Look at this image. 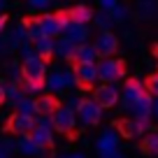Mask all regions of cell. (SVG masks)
<instances>
[{
  "label": "cell",
  "mask_w": 158,
  "mask_h": 158,
  "mask_svg": "<svg viewBox=\"0 0 158 158\" xmlns=\"http://www.w3.org/2000/svg\"><path fill=\"white\" fill-rule=\"evenodd\" d=\"M126 77V63L121 58H100L98 60V81L102 84H116Z\"/></svg>",
  "instance_id": "1"
},
{
  "label": "cell",
  "mask_w": 158,
  "mask_h": 158,
  "mask_svg": "<svg viewBox=\"0 0 158 158\" xmlns=\"http://www.w3.org/2000/svg\"><path fill=\"white\" fill-rule=\"evenodd\" d=\"M153 126L149 123V121H137V118H133V116H128V118H118L116 121V133L121 135V137H126V139H137V137H142V135H147V133H153Z\"/></svg>",
  "instance_id": "2"
},
{
  "label": "cell",
  "mask_w": 158,
  "mask_h": 158,
  "mask_svg": "<svg viewBox=\"0 0 158 158\" xmlns=\"http://www.w3.org/2000/svg\"><path fill=\"white\" fill-rule=\"evenodd\" d=\"M102 112L105 109L100 107L93 98H81L77 112H74L77 114V126H95V123H100Z\"/></svg>",
  "instance_id": "3"
},
{
  "label": "cell",
  "mask_w": 158,
  "mask_h": 158,
  "mask_svg": "<svg viewBox=\"0 0 158 158\" xmlns=\"http://www.w3.org/2000/svg\"><path fill=\"white\" fill-rule=\"evenodd\" d=\"M121 147V135L116 133V128H107L98 135L95 139V151H98V158H112L114 153Z\"/></svg>",
  "instance_id": "4"
},
{
  "label": "cell",
  "mask_w": 158,
  "mask_h": 158,
  "mask_svg": "<svg viewBox=\"0 0 158 158\" xmlns=\"http://www.w3.org/2000/svg\"><path fill=\"white\" fill-rule=\"evenodd\" d=\"M142 93H147V84H144L142 79H137V77L128 79L123 84V89H121V93H118V107L123 109V112H128V109L133 107V102Z\"/></svg>",
  "instance_id": "5"
},
{
  "label": "cell",
  "mask_w": 158,
  "mask_h": 158,
  "mask_svg": "<svg viewBox=\"0 0 158 158\" xmlns=\"http://www.w3.org/2000/svg\"><path fill=\"white\" fill-rule=\"evenodd\" d=\"M65 23H68L65 12H58V14H42L37 19V26H40V30H42V35H44V37H51V40L60 37Z\"/></svg>",
  "instance_id": "6"
},
{
  "label": "cell",
  "mask_w": 158,
  "mask_h": 158,
  "mask_svg": "<svg viewBox=\"0 0 158 158\" xmlns=\"http://www.w3.org/2000/svg\"><path fill=\"white\" fill-rule=\"evenodd\" d=\"M49 118H51V128L58 130V133L68 135V133H72V130L77 128V114H74L72 109H68L65 105H60Z\"/></svg>",
  "instance_id": "7"
},
{
  "label": "cell",
  "mask_w": 158,
  "mask_h": 158,
  "mask_svg": "<svg viewBox=\"0 0 158 158\" xmlns=\"http://www.w3.org/2000/svg\"><path fill=\"white\" fill-rule=\"evenodd\" d=\"M118 93H121L118 84H100V86H95V91H93V100L102 109H112V107L118 105Z\"/></svg>",
  "instance_id": "8"
},
{
  "label": "cell",
  "mask_w": 158,
  "mask_h": 158,
  "mask_svg": "<svg viewBox=\"0 0 158 158\" xmlns=\"http://www.w3.org/2000/svg\"><path fill=\"white\" fill-rule=\"evenodd\" d=\"M74 77H77V86L89 89L98 81V63H74Z\"/></svg>",
  "instance_id": "9"
},
{
  "label": "cell",
  "mask_w": 158,
  "mask_h": 158,
  "mask_svg": "<svg viewBox=\"0 0 158 158\" xmlns=\"http://www.w3.org/2000/svg\"><path fill=\"white\" fill-rule=\"evenodd\" d=\"M89 35H91L89 23H72V21H68V23L63 26L60 37H65L68 42H72V44H84V42H89Z\"/></svg>",
  "instance_id": "10"
},
{
  "label": "cell",
  "mask_w": 158,
  "mask_h": 158,
  "mask_svg": "<svg viewBox=\"0 0 158 158\" xmlns=\"http://www.w3.org/2000/svg\"><path fill=\"white\" fill-rule=\"evenodd\" d=\"M21 74H23L26 81H42L44 84V77H47V63L42 58H33V60H26L21 63Z\"/></svg>",
  "instance_id": "11"
},
{
  "label": "cell",
  "mask_w": 158,
  "mask_h": 158,
  "mask_svg": "<svg viewBox=\"0 0 158 158\" xmlns=\"http://www.w3.org/2000/svg\"><path fill=\"white\" fill-rule=\"evenodd\" d=\"M93 47H95V51H98L100 58H109V56H114L116 49H118V37L112 33V30H105V33L98 35V40L93 42Z\"/></svg>",
  "instance_id": "12"
},
{
  "label": "cell",
  "mask_w": 158,
  "mask_h": 158,
  "mask_svg": "<svg viewBox=\"0 0 158 158\" xmlns=\"http://www.w3.org/2000/svg\"><path fill=\"white\" fill-rule=\"evenodd\" d=\"M151 105H153V95L151 93H142L133 102V107L128 109V114L133 118H137V121H151Z\"/></svg>",
  "instance_id": "13"
},
{
  "label": "cell",
  "mask_w": 158,
  "mask_h": 158,
  "mask_svg": "<svg viewBox=\"0 0 158 158\" xmlns=\"http://www.w3.org/2000/svg\"><path fill=\"white\" fill-rule=\"evenodd\" d=\"M7 128H10L12 133H16V135H28L30 130L35 128V116H28V114L14 112V114L10 116V123H7Z\"/></svg>",
  "instance_id": "14"
},
{
  "label": "cell",
  "mask_w": 158,
  "mask_h": 158,
  "mask_svg": "<svg viewBox=\"0 0 158 158\" xmlns=\"http://www.w3.org/2000/svg\"><path fill=\"white\" fill-rule=\"evenodd\" d=\"M60 107V100L56 95H49V93H42L40 98H35V116H51L56 109Z\"/></svg>",
  "instance_id": "15"
},
{
  "label": "cell",
  "mask_w": 158,
  "mask_h": 158,
  "mask_svg": "<svg viewBox=\"0 0 158 158\" xmlns=\"http://www.w3.org/2000/svg\"><path fill=\"white\" fill-rule=\"evenodd\" d=\"M100 56L95 51L93 44L84 42V44H74V51H72V60L70 63H98Z\"/></svg>",
  "instance_id": "16"
},
{
  "label": "cell",
  "mask_w": 158,
  "mask_h": 158,
  "mask_svg": "<svg viewBox=\"0 0 158 158\" xmlns=\"http://www.w3.org/2000/svg\"><path fill=\"white\" fill-rule=\"evenodd\" d=\"M28 135H30V139H33L40 149H51V147H54V128H42V126H35Z\"/></svg>",
  "instance_id": "17"
},
{
  "label": "cell",
  "mask_w": 158,
  "mask_h": 158,
  "mask_svg": "<svg viewBox=\"0 0 158 158\" xmlns=\"http://www.w3.org/2000/svg\"><path fill=\"white\" fill-rule=\"evenodd\" d=\"M93 14L95 12L91 10L89 5H74V7H70V10L65 12L68 21H72V23H91V21H93Z\"/></svg>",
  "instance_id": "18"
},
{
  "label": "cell",
  "mask_w": 158,
  "mask_h": 158,
  "mask_svg": "<svg viewBox=\"0 0 158 158\" xmlns=\"http://www.w3.org/2000/svg\"><path fill=\"white\" fill-rule=\"evenodd\" d=\"M16 151L23 153V156H37V158L47 156V149H40L37 144L30 139V135H21V137L16 139Z\"/></svg>",
  "instance_id": "19"
},
{
  "label": "cell",
  "mask_w": 158,
  "mask_h": 158,
  "mask_svg": "<svg viewBox=\"0 0 158 158\" xmlns=\"http://www.w3.org/2000/svg\"><path fill=\"white\" fill-rule=\"evenodd\" d=\"M63 91H65V81H63V72L60 70H56L49 77H44V93L56 95V93H63Z\"/></svg>",
  "instance_id": "20"
},
{
  "label": "cell",
  "mask_w": 158,
  "mask_h": 158,
  "mask_svg": "<svg viewBox=\"0 0 158 158\" xmlns=\"http://www.w3.org/2000/svg\"><path fill=\"white\" fill-rule=\"evenodd\" d=\"M72 51H74V44L68 42L65 37H56L54 40V56L60 60H72Z\"/></svg>",
  "instance_id": "21"
},
{
  "label": "cell",
  "mask_w": 158,
  "mask_h": 158,
  "mask_svg": "<svg viewBox=\"0 0 158 158\" xmlns=\"http://www.w3.org/2000/svg\"><path fill=\"white\" fill-rule=\"evenodd\" d=\"M33 49L42 60H49L51 56H54V40L51 37H40V40L33 42Z\"/></svg>",
  "instance_id": "22"
},
{
  "label": "cell",
  "mask_w": 158,
  "mask_h": 158,
  "mask_svg": "<svg viewBox=\"0 0 158 158\" xmlns=\"http://www.w3.org/2000/svg\"><path fill=\"white\" fill-rule=\"evenodd\" d=\"M142 151L147 156H158V130L142 135Z\"/></svg>",
  "instance_id": "23"
},
{
  "label": "cell",
  "mask_w": 158,
  "mask_h": 158,
  "mask_svg": "<svg viewBox=\"0 0 158 158\" xmlns=\"http://www.w3.org/2000/svg\"><path fill=\"white\" fill-rule=\"evenodd\" d=\"M156 12H158V2L156 0H139L137 2L139 19H151V16H156Z\"/></svg>",
  "instance_id": "24"
},
{
  "label": "cell",
  "mask_w": 158,
  "mask_h": 158,
  "mask_svg": "<svg viewBox=\"0 0 158 158\" xmlns=\"http://www.w3.org/2000/svg\"><path fill=\"white\" fill-rule=\"evenodd\" d=\"M2 91H5V102H10V105H16L21 98H23V91H21V86L19 84H7V86H2Z\"/></svg>",
  "instance_id": "25"
},
{
  "label": "cell",
  "mask_w": 158,
  "mask_h": 158,
  "mask_svg": "<svg viewBox=\"0 0 158 158\" xmlns=\"http://www.w3.org/2000/svg\"><path fill=\"white\" fill-rule=\"evenodd\" d=\"M19 86H21V91H23L26 95H30V98L44 93V84H42V81H26V79H21Z\"/></svg>",
  "instance_id": "26"
},
{
  "label": "cell",
  "mask_w": 158,
  "mask_h": 158,
  "mask_svg": "<svg viewBox=\"0 0 158 158\" xmlns=\"http://www.w3.org/2000/svg\"><path fill=\"white\" fill-rule=\"evenodd\" d=\"M16 112L19 114H28V116H35V98H30V95H23V98L19 100V102L14 105Z\"/></svg>",
  "instance_id": "27"
},
{
  "label": "cell",
  "mask_w": 158,
  "mask_h": 158,
  "mask_svg": "<svg viewBox=\"0 0 158 158\" xmlns=\"http://www.w3.org/2000/svg\"><path fill=\"white\" fill-rule=\"evenodd\" d=\"M19 56H21V63H26V60H33V58H37V54H35V49H33V42L30 40H26V42H21L19 44Z\"/></svg>",
  "instance_id": "28"
},
{
  "label": "cell",
  "mask_w": 158,
  "mask_h": 158,
  "mask_svg": "<svg viewBox=\"0 0 158 158\" xmlns=\"http://www.w3.org/2000/svg\"><path fill=\"white\" fill-rule=\"evenodd\" d=\"M107 14H109V19H112V23H123V21L128 19V7L118 2L112 12H107Z\"/></svg>",
  "instance_id": "29"
},
{
  "label": "cell",
  "mask_w": 158,
  "mask_h": 158,
  "mask_svg": "<svg viewBox=\"0 0 158 158\" xmlns=\"http://www.w3.org/2000/svg\"><path fill=\"white\" fill-rule=\"evenodd\" d=\"M93 23H95V26L100 28V33H105V30H109V28L114 26L107 12H98V14H93Z\"/></svg>",
  "instance_id": "30"
},
{
  "label": "cell",
  "mask_w": 158,
  "mask_h": 158,
  "mask_svg": "<svg viewBox=\"0 0 158 158\" xmlns=\"http://www.w3.org/2000/svg\"><path fill=\"white\" fill-rule=\"evenodd\" d=\"M63 72V81H65V91L74 89L77 86V77H74V70H60Z\"/></svg>",
  "instance_id": "31"
},
{
  "label": "cell",
  "mask_w": 158,
  "mask_h": 158,
  "mask_svg": "<svg viewBox=\"0 0 158 158\" xmlns=\"http://www.w3.org/2000/svg\"><path fill=\"white\" fill-rule=\"evenodd\" d=\"M144 84H147V93H151L153 98H158V72L151 74V77H149Z\"/></svg>",
  "instance_id": "32"
},
{
  "label": "cell",
  "mask_w": 158,
  "mask_h": 158,
  "mask_svg": "<svg viewBox=\"0 0 158 158\" xmlns=\"http://www.w3.org/2000/svg\"><path fill=\"white\" fill-rule=\"evenodd\" d=\"M7 72H10V77H12V84H21V79H23V74H21V65L12 63L10 68H7Z\"/></svg>",
  "instance_id": "33"
},
{
  "label": "cell",
  "mask_w": 158,
  "mask_h": 158,
  "mask_svg": "<svg viewBox=\"0 0 158 158\" xmlns=\"http://www.w3.org/2000/svg\"><path fill=\"white\" fill-rule=\"evenodd\" d=\"M0 149L10 156L12 151H16V139H12V137H5V139H0Z\"/></svg>",
  "instance_id": "34"
},
{
  "label": "cell",
  "mask_w": 158,
  "mask_h": 158,
  "mask_svg": "<svg viewBox=\"0 0 158 158\" xmlns=\"http://www.w3.org/2000/svg\"><path fill=\"white\" fill-rule=\"evenodd\" d=\"M116 5H118V0H98V7H100V12H112Z\"/></svg>",
  "instance_id": "35"
},
{
  "label": "cell",
  "mask_w": 158,
  "mask_h": 158,
  "mask_svg": "<svg viewBox=\"0 0 158 158\" xmlns=\"http://www.w3.org/2000/svg\"><path fill=\"white\" fill-rule=\"evenodd\" d=\"M79 102H81V98H79V95H68V100H65V107L72 109V112H77Z\"/></svg>",
  "instance_id": "36"
},
{
  "label": "cell",
  "mask_w": 158,
  "mask_h": 158,
  "mask_svg": "<svg viewBox=\"0 0 158 158\" xmlns=\"http://www.w3.org/2000/svg\"><path fill=\"white\" fill-rule=\"evenodd\" d=\"M51 0H28V5L33 7V10H44V7H49Z\"/></svg>",
  "instance_id": "37"
},
{
  "label": "cell",
  "mask_w": 158,
  "mask_h": 158,
  "mask_svg": "<svg viewBox=\"0 0 158 158\" xmlns=\"http://www.w3.org/2000/svg\"><path fill=\"white\" fill-rule=\"evenodd\" d=\"M35 126H42V128H51V118L49 116H35Z\"/></svg>",
  "instance_id": "38"
},
{
  "label": "cell",
  "mask_w": 158,
  "mask_h": 158,
  "mask_svg": "<svg viewBox=\"0 0 158 158\" xmlns=\"http://www.w3.org/2000/svg\"><path fill=\"white\" fill-rule=\"evenodd\" d=\"M151 118H156V123H158V98H153V105H151Z\"/></svg>",
  "instance_id": "39"
},
{
  "label": "cell",
  "mask_w": 158,
  "mask_h": 158,
  "mask_svg": "<svg viewBox=\"0 0 158 158\" xmlns=\"http://www.w3.org/2000/svg\"><path fill=\"white\" fill-rule=\"evenodd\" d=\"M7 30V14H0V35Z\"/></svg>",
  "instance_id": "40"
},
{
  "label": "cell",
  "mask_w": 158,
  "mask_h": 158,
  "mask_svg": "<svg viewBox=\"0 0 158 158\" xmlns=\"http://www.w3.org/2000/svg\"><path fill=\"white\" fill-rule=\"evenodd\" d=\"M68 158H86V153H79V151L77 153H68Z\"/></svg>",
  "instance_id": "41"
},
{
  "label": "cell",
  "mask_w": 158,
  "mask_h": 158,
  "mask_svg": "<svg viewBox=\"0 0 158 158\" xmlns=\"http://www.w3.org/2000/svg\"><path fill=\"white\" fill-rule=\"evenodd\" d=\"M5 102V91H2V84H0V105Z\"/></svg>",
  "instance_id": "42"
},
{
  "label": "cell",
  "mask_w": 158,
  "mask_h": 158,
  "mask_svg": "<svg viewBox=\"0 0 158 158\" xmlns=\"http://www.w3.org/2000/svg\"><path fill=\"white\" fill-rule=\"evenodd\" d=\"M7 7V0H0V14H2V10Z\"/></svg>",
  "instance_id": "43"
},
{
  "label": "cell",
  "mask_w": 158,
  "mask_h": 158,
  "mask_svg": "<svg viewBox=\"0 0 158 158\" xmlns=\"http://www.w3.org/2000/svg\"><path fill=\"white\" fill-rule=\"evenodd\" d=\"M112 158H126V156H123V153H121V151H116V153H114Z\"/></svg>",
  "instance_id": "44"
},
{
  "label": "cell",
  "mask_w": 158,
  "mask_h": 158,
  "mask_svg": "<svg viewBox=\"0 0 158 158\" xmlns=\"http://www.w3.org/2000/svg\"><path fill=\"white\" fill-rule=\"evenodd\" d=\"M0 158H7V153H5V151H2V149H0Z\"/></svg>",
  "instance_id": "45"
},
{
  "label": "cell",
  "mask_w": 158,
  "mask_h": 158,
  "mask_svg": "<svg viewBox=\"0 0 158 158\" xmlns=\"http://www.w3.org/2000/svg\"><path fill=\"white\" fill-rule=\"evenodd\" d=\"M56 158H68V153H60V156H56Z\"/></svg>",
  "instance_id": "46"
}]
</instances>
